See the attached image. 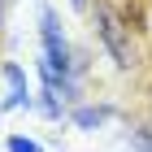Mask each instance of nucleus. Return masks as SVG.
<instances>
[{"instance_id":"nucleus-3","label":"nucleus","mask_w":152,"mask_h":152,"mask_svg":"<svg viewBox=\"0 0 152 152\" xmlns=\"http://www.w3.org/2000/svg\"><path fill=\"white\" fill-rule=\"evenodd\" d=\"M4 78H9V96H4V109H22V104H31L22 65H4Z\"/></svg>"},{"instance_id":"nucleus-4","label":"nucleus","mask_w":152,"mask_h":152,"mask_svg":"<svg viewBox=\"0 0 152 152\" xmlns=\"http://www.w3.org/2000/svg\"><path fill=\"white\" fill-rule=\"evenodd\" d=\"M9 152H44L35 139H26V135H9V143H4Z\"/></svg>"},{"instance_id":"nucleus-6","label":"nucleus","mask_w":152,"mask_h":152,"mask_svg":"<svg viewBox=\"0 0 152 152\" xmlns=\"http://www.w3.org/2000/svg\"><path fill=\"white\" fill-rule=\"evenodd\" d=\"M135 148H139V152H152V130H139V135H135Z\"/></svg>"},{"instance_id":"nucleus-5","label":"nucleus","mask_w":152,"mask_h":152,"mask_svg":"<svg viewBox=\"0 0 152 152\" xmlns=\"http://www.w3.org/2000/svg\"><path fill=\"white\" fill-rule=\"evenodd\" d=\"M104 109H78V113H74V122H78V126H96V122H104Z\"/></svg>"},{"instance_id":"nucleus-2","label":"nucleus","mask_w":152,"mask_h":152,"mask_svg":"<svg viewBox=\"0 0 152 152\" xmlns=\"http://www.w3.org/2000/svg\"><path fill=\"white\" fill-rule=\"evenodd\" d=\"M39 22H44V65L57 70L61 78H70V48H65V39H61L57 13H52V9H39Z\"/></svg>"},{"instance_id":"nucleus-7","label":"nucleus","mask_w":152,"mask_h":152,"mask_svg":"<svg viewBox=\"0 0 152 152\" xmlns=\"http://www.w3.org/2000/svg\"><path fill=\"white\" fill-rule=\"evenodd\" d=\"M70 4H74V9H87V0H70Z\"/></svg>"},{"instance_id":"nucleus-1","label":"nucleus","mask_w":152,"mask_h":152,"mask_svg":"<svg viewBox=\"0 0 152 152\" xmlns=\"http://www.w3.org/2000/svg\"><path fill=\"white\" fill-rule=\"evenodd\" d=\"M96 22H100V39H104V48L113 52L117 65H130L135 61V52H130V35H126V22L113 13V4H96Z\"/></svg>"}]
</instances>
